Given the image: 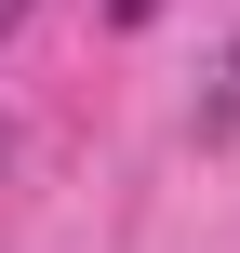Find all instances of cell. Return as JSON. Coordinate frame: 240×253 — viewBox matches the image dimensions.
<instances>
[{"instance_id": "1", "label": "cell", "mask_w": 240, "mask_h": 253, "mask_svg": "<svg viewBox=\"0 0 240 253\" xmlns=\"http://www.w3.org/2000/svg\"><path fill=\"white\" fill-rule=\"evenodd\" d=\"M27 13H40V0H0V40H13V27H27Z\"/></svg>"}, {"instance_id": "2", "label": "cell", "mask_w": 240, "mask_h": 253, "mask_svg": "<svg viewBox=\"0 0 240 253\" xmlns=\"http://www.w3.org/2000/svg\"><path fill=\"white\" fill-rule=\"evenodd\" d=\"M0 160H13V120H0Z\"/></svg>"}]
</instances>
